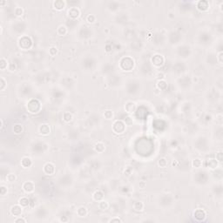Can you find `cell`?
Segmentation results:
<instances>
[{
	"instance_id": "6da1fadb",
	"label": "cell",
	"mask_w": 223,
	"mask_h": 223,
	"mask_svg": "<svg viewBox=\"0 0 223 223\" xmlns=\"http://www.w3.org/2000/svg\"><path fill=\"white\" fill-rule=\"evenodd\" d=\"M119 66L123 72H131L135 66V61L132 57L125 56L119 60Z\"/></svg>"
},
{
	"instance_id": "7a4b0ae2",
	"label": "cell",
	"mask_w": 223,
	"mask_h": 223,
	"mask_svg": "<svg viewBox=\"0 0 223 223\" xmlns=\"http://www.w3.org/2000/svg\"><path fill=\"white\" fill-rule=\"evenodd\" d=\"M27 110L31 113H38L41 110V104L36 99H31L26 105Z\"/></svg>"
},
{
	"instance_id": "3957f363",
	"label": "cell",
	"mask_w": 223,
	"mask_h": 223,
	"mask_svg": "<svg viewBox=\"0 0 223 223\" xmlns=\"http://www.w3.org/2000/svg\"><path fill=\"white\" fill-rule=\"evenodd\" d=\"M18 45L19 48H21L22 50H30L33 45V41L30 37L24 35L18 39Z\"/></svg>"
},
{
	"instance_id": "277c9868",
	"label": "cell",
	"mask_w": 223,
	"mask_h": 223,
	"mask_svg": "<svg viewBox=\"0 0 223 223\" xmlns=\"http://www.w3.org/2000/svg\"><path fill=\"white\" fill-rule=\"evenodd\" d=\"M112 129L116 134H123L126 130V125L123 120H116L113 124Z\"/></svg>"
},
{
	"instance_id": "5b68a950",
	"label": "cell",
	"mask_w": 223,
	"mask_h": 223,
	"mask_svg": "<svg viewBox=\"0 0 223 223\" xmlns=\"http://www.w3.org/2000/svg\"><path fill=\"white\" fill-rule=\"evenodd\" d=\"M186 52H192V49H191V47L189 45H180L178 48H177V53H178V56L182 58V59H186V58H189L191 57V55L186 53Z\"/></svg>"
},
{
	"instance_id": "8992f818",
	"label": "cell",
	"mask_w": 223,
	"mask_h": 223,
	"mask_svg": "<svg viewBox=\"0 0 223 223\" xmlns=\"http://www.w3.org/2000/svg\"><path fill=\"white\" fill-rule=\"evenodd\" d=\"M151 63L153 66L158 68V67H161L164 65L165 63V58L163 57V55L161 54H155L151 58Z\"/></svg>"
},
{
	"instance_id": "52a82bcc",
	"label": "cell",
	"mask_w": 223,
	"mask_h": 223,
	"mask_svg": "<svg viewBox=\"0 0 223 223\" xmlns=\"http://www.w3.org/2000/svg\"><path fill=\"white\" fill-rule=\"evenodd\" d=\"M22 189L24 190V192L25 194H28V195H31L33 194L35 190V184L34 182L31 181V180H28V181H25L23 183L22 185Z\"/></svg>"
},
{
	"instance_id": "ba28073f",
	"label": "cell",
	"mask_w": 223,
	"mask_h": 223,
	"mask_svg": "<svg viewBox=\"0 0 223 223\" xmlns=\"http://www.w3.org/2000/svg\"><path fill=\"white\" fill-rule=\"evenodd\" d=\"M23 207L19 204H16V205H13L12 206L11 209H10V213L12 215L15 216V217H18V216H21L22 213H23Z\"/></svg>"
},
{
	"instance_id": "9c48e42d",
	"label": "cell",
	"mask_w": 223,
	"mask_h": 223,
	"mask_svg": "<svg viewBox=\"0 0 223 223\" xmlns=\"http://www.w3.org/2000/svg\"><path fill=\"white\" fill-rule=\"evenodd\" d=\"M43 172L46 175H53L55 174V166L52 162H47L43 167Z\"/></svg>"
},
{
	"instance_id": "30bf717a",
	"label": "cell",
	"mask_w": 223,
	"mask_h": 223,
	"mask_svg": "<svg viewBox=\"0 0 223 223\" xmlns=\"http://www.w3.org/2000/svg\"><path fill=\"white\" fill-rule=\"evenodd\" d=\"M194 216L195 218L198 220V221H201L204 220L207 217V213L204 209L202 208H198L195 211L194 213Z\"/></svg>"
},
{
	"instance_id": "8fae6325",
	"label": "cell",
	"mask_w": 223,
	"mask_h": 223,
	"mask_svg": "<svg viewBox=\"0 0 223 223\" xmlns=\"http://www.w3.org/2000/svg\"><path fill=\"white\" fill-rule=\"evenodd\" d=\"M67 14H68L69 18H71L72 19H76V18H78L80 16L81 12H80V10H79L78 7H75V6H74V7H71V8L68 10Z\"/></svg>"
},
{
	"instance_id": "7c38bea8",
	"label": "cell",
	"mask_w": 223,
	"mask_h": 223,
	"mask_svg": "<svg viewBox=\"0 0 223 223\" xmlns=\"http://www.w3.org/2000/svg\"><path fill=\"white\" fill-rule=\"evenodd\" d=\"M125 110L126 111L127 113L133 114L136 112L137 110V106L134 102L133 101H127L125 105Z\"/></svg>"
},
{
	"instance_id": "4fadbf2b",
	"label": "cell",
	"mask_w": 223,
	"mask_h": 223,
	"mask_svg": "<svg viewBox=\"0 0 223 223\" xmlns=\"http://www.w3.org/2000/svg\"><path fill=\"white\" fill-rule=\"evenodd\" d=\"M76 214H77L78 217H79V218H85L88 215L89 211L86 207L80 206L78 208H76Z\"/></svg>"
},
{
	"instance_id": "5bb4252c",
	"label": "cell",
	"mask_w": 223,
	"mask_h": 223,
	"mask_svg": "<svg viewBox=\"0 0 223 223\" xmlns=\"http://www.w3.org/2000/svg\"><path fill=\"white\" fill-rule=\"evenodd\" d=\"M39 133L44 136H47L51 134V127L47 124H43L39 127Z\"/></svg>"
},
{
	"instance_id": "9a60e30c",
	"label": "cell",
	"mask_w": 223,
	"mask_h": 223,
	"mask_svg": "<svg viewBox=\"0 0 223 223\" xmlns=\"http://www.w3.org/2000/svg\"><path fill=\"white\" fill-rule=\"evenodd\" d=\"M33 160L30 157H23L20 161V165L22 166L23 168H30L33 166Z\"/></svg>"
},
{
	"instance_id": "2e32d148",
	"label": "cell",
	"mask_w": 223,
	"mask_h": 223,
	"mask_svg": "<svg viewBox=\"0 0 223 223\" xmlns=\"http://www.w3.org/2000/svg\"><path fill=\"white\" fill-rule=\"evenodd\" d=\"M92 200H93L94 201L100 202V201H103V200H104V198H105V195H104V193L102 192V191H100V190H97L96 192H94V193H93V195H92Z\"/></svg>"
},
{
	"instance_id": "e0dca14e",
	"label": "cell",
	"mask_w": 223,
	"mask_h": 223,
	"mask_svg": "<svg viewBox=\"0 0 223 223\" xmlns=\"http://www.w3.org/2000/svg\"><path fill=\"white\" fill-rule=\"evenodd\" d=\"M210 4L207 1H199L197 2V9L201 12H207L209 9Z\"/></svg>"
},
{
	"instance_id": "ac0fdd59",
	"label": "cell",
	"mask_w": 223,
	"mask_h": 223,
	"mask_svg": "<svg viewBox=\"0 0 223 223\" xmlns=\"http://www.w3.org/2000/svg\"><path fill=\"white\" fill-rule=\"evenodd\" d=\"M68 33V29L65 24H60L58 28H57V34L60 37H64L66 36Z\"/></svg>"
},
{
	"instance_id": "d6986e66",
	"label": "cell",
	"mask_w": 223,
	"mask_h": 223,
	"mask_svg": "<svg viewBox=\"0 0 223 223\" xmlns=\"http://www.w3.org/2000/svg\"><path fill=\"white\" fill-rule=\"evenodd\" d=\"M133 207H134V210L136 212H142L145 208V204L143 201H136L134 203Z\"/></svg>"
},
{
	"instance_id": "ffe728a7",
	"label": "cell",
	"mask_w": 223,
	"mask_h": 223,
	"mask_svg": "<svg viewBox=\"0 0 223 223\" xmlns=\"http://www.w3.org/2000/svg\"><path fill=\"white\" fill-rule=\"evenodd\" d=\"M53 6L57 11H62L66 7V2L62 1V0H58V1L53 2Z\"/></svg>"
},
{
	"instance_id": "44dd1931",
	"label": "cell",
	"mask_w": 223,
	"mask_h": 223,
	"mask_svg": "<svg viewBox=\"0 0 223 223\" xmlns=\"http://www.w3.org/2000/svg\"><path fill=\"white\" fill-rule=\"evenodd\" d=\"M94 150L96 151L97 153H104L105 152V150H106V145L103 143V142H98V143H96L95 144V146H94Z\"/></svg>"
},
{
	"instance_id": "7402d4cb",
	"label": "cell",
	"mask_w": 223,
	"mask_h": 223,
	"mask_svg": "<svg viewBox=\"0 0 223 223\" xmlns=\"http://www.w3.org/2000/svg\"><path fill=\"white\" fill-rule=\"evenodd\" d=\"M218 165H219V162L217 161L216 159H210V160L207 161V167L210 168V169H216L218 167Z\"/></svg>"
},
{
	"instance_id": "603a6c76",
	"label": "cell",
	"mask_w": 223,
	"mask_h": 223,
	"mask_svg": "<svg viewBox=\"0 0 223 223\" xmlns=\"http://www.w3.org/2000/svg\"><path fill=\"white\" fill-rule=\"evenodd\" d=\"M98 207H99V208H100L101 211H106V210L109 208V203H108L106 201L103 200V201H101L99 202Z\"/></svg>"
},
{
	"instance_id": "cb8c5ba5",
	"label": "cell",
	"mask_w": 223,
	"mask_h": 223,
	"mask_svg": "<svg viewBox=\"0 0 223 223\" xmlns=\"http://www.w3.org/2000/svg\"><path fill=\"white\" fill-rule=\"evenodd\" d=\"M23 131H24V128H23L22 125H20V124H16V125H14V126H13V133H14V134H20L23 133Z\"/></svg>"
},
{
	"instance_id": "d4e9b609",
	"label": "cell",
	"mask_w": 223,
	"mask_h": 223,
	"mask_svg": "<svg viewBox=\"0 0 223 223\" xmlns=\"http://www.w3.org/2000/svg\"><path fill=\"white\" fill-rule=\"evenodd\" d=\"M29 199L27 198V197H25V196H24V197H21L19 200H18V204L19 205H21L23 207H28V205H29Z\"/></svg>"
},
{
	"instance_id": "484cf974",
	"label": "cell",
	"mask_w": 223,
	"mask_h": 223,
	"mask_svg": "<svg viewBox=\"0 0 223 223\" xmlns=\"http://www.w3.org/2000/svg\"><path fill=\"white\" fill-rule=\"evenodd\" d=\"M86 22L88 24H94L95 22L97 21V17L95 16L94 14H88L86 18H85Z\"/></svg>"
},
{
	"instance_id": "4316f807",
	"label": "cell",
	"mask_w": 223,
	"mask_h": 223,
	"mask_svg": "<svg viewBox=\"0 0 223 223\" xmlns=\"http://www.w3.org/2000/svg\"><path fill=\"white\" fill-rule=\"evenodd\" d=\"M202 161L201 160V159H195V160L193 161L192 162V165H193V167L195 168H201L202 167Z\"/></svg>"
},
{
	"instance_id": "83f0119b",
	"label": "cell",
	"mask_w": 223,
	"mask_h": 223,
	"mask_svg": "<svg viewBox=\"0 0 223 223\" xmlns=\"http://www.w3.org/2000/svg\"><path fill=\"white\" fill-rule=\"evenodd\" d=\"M8 61L5 58H2L1 60H0V68H1L2 71L5 70L8 67Z\"/></svg>"
},
{
	"instance_id": "f1b7e54d",
	"label": "cell",
	"mask_w": 223,
	"mask_h": 223,
	"mask_svg": "<svg viewBox=\"0 0 223 223\" xmlns=\"http://www.w3.org/2000/svg\"><path fill=\"white\" fill-rule=\"evenodd\" d=\"M63 119H64V120H65L66 122H70V121L73 120V114L71 113L66 112V113H64V114H63Z\"/></svg>"
},
{
	"instance_id": "f546056e",
	"label": "cell",
	"mask_w": 223,
	"mask_h": 223,
	"mask_svg": "<svg viewBox=\"0 0 223 223\" xmlns=\"http://www.w3.org/2000/svg\"><path fill=\"white\" fill-rule=\"evenodd\" d=\"M104 117H105L106 119H108V120L113 119V117H114L113 112L112 110H106V111H105V113H104Z\"/></svg>"
},
{
	"instance_id": "4dcf8cb0",
	"label": "cell",
	"mask_w": 223,
	"mask_h": 223,
	"mask_svg": "<svg viewBox=\"0 0 223 223\" xmlns=\"http://www.w3.org/2000/svg\"><path fill=\"white\" fill-rule=\"evenodd\" d=\"M16 180H17V175L14 173H11V174H7V176H6V181H8V182L12 183V182H15Z\"/></svg>"
},
{
	"instance_id": "1f68e13d",
	"label": "cell",
	"mask_w": 223,
	"mask_h": 223,
	"mask_svg": "<svg viewBox=\"0 0 223 223\" xmlns=\"http://www.w3.org/2000/svg\"><path fill=\"white\" fill-rule=\"evenodd\" d=\"M158 165L160 166L161 168L167 167V159H165V158L160 159V161H158Z\"/></svg>"
},
{
	"instance_id": "d6a6232c",
	"label": "cell",
	"mask_w": 223,
	"mask_h": 223,
	"mask_svg": "<svg viewBox=\"0 0 223 223\" xmlns=\"http://www.w3.org/2000/svg\"><path fill=\"white\" fill-rule=\"evenodd\" d=\"M14 14L17 17H21L24 14V9L22 7H16L14 10Z\"/></svg>"
},
{
	"instance_id": "836d02e7",
	"label": "cell",
	"mask_w": 223,
	"mask_h": 223,
	"mask_svg": "<svg viewBox=\"0 0 223 223\" xmlns=\"http://www.w3.org/2000/svg\"><path fill=\"white\" fill-rule=\"evenodd\" d=\"M222 58H223V52H219L216 54V60H217V62L220 64V65H222Z\"/></svg>"
},
{
	"instance_id": "e575fe53",
	"label": "cell",
	"mask_w": 223,
	"mask_h": 223,
	"mask_svg": "<svg viewBox=\"0 0 223 223\" xmlns=\"http://www.w3.org/2000/svg\"><path fill=\"white\" fill-rule=\"evenodd\" d=\"M57 53H58V48H57V47L52 46V47L49 49V54H50L51 56H55Z\"/></svg>"
},
{
	"instance_id": "d590c367",
	"label": "cell",
	"mask_w": 223,
	"mask_h": 223,
	"mask_svg": "<svg viewBox=\"0 0 223 223\" xmlns=\"http://www.w3.org/2000/svg\"><path fill=\"white\" fill-rule=\"evenodd\" d=\"M158 83H159V84H161V86L159 87V89H160V90H164V89H166V87H167V82H166L165 80H163V79L159 80Z\"/></svg>"
},
{
	"instance_id": "8d00e7d4",
	"label": "cell",
	"mask_w": 223,
	"mask_h": 223,
	"mask_svg": "<svg viewBox=\"0 0 223 223\" xmlns=\"http://www.w3.org/2000/svg\"><path fill=\"white\" fill-rule=\"evenodd\" d=\"M6 80L4 77H1V86H0V89H1V91H4L5 89V86H6Z\"/></svg>"
},
{
	"instance_id": "74e56055",
	"label": "cell",
	"mask_w": 223,
	"mask_h": 223,
	"mask_svg": "<svg viewBox=\"0 0 223 223\" xmlns=\"http://www.w3.org/2000/svg\"><path fill=\"white\" fill-rule=\"evenodd\" d=\"M8 192V189H7V186H5V185H2L1 186V195L2 196H5Z\"/></svg>"
},
{
	"instance_id": "f35d334b",
	"label": "cell",
	"mask_w": 223,
	"mask_h": 223,
	"mask_svg": "<svg viewBox=\"0 0 223 223\" xmlns=\"http://www.w3.org/2000/svg\"><path fill=\"white\" fill-rule=\"evenodd\" d=\"M216 160L219 163H221V161H222V152L221 151H220L219 153H216Z\"/></svg>"
},
{
	"instance_id": "ab89813d",
	"label": "cell",
	"mask_w": 223,
	"mask_h": 223,
	"mask_svg": "<svg viewBox=\"0 0 223 223\" xmlns=\"http://www.w3.org/2000/svg\"><path fill=\"white\" fill-rule=\"evenodd\" d=\"M14 222H16V223H19V222H26V220L24 219V218H23V217H21V216H18V217H16V219L14 220Z\"/></svg>"
},
{
	"instance_id": "60d3db41",
	"label": "cell",
	"mask_w": 223,
	"mask_h": 223,
	"mask_svg": "<svg viewBox=\"0 0 223 223\" xmlns=\"http://www.w3.org/2000/svg\"><path fill=\"white\" fill-rule=\"evenodd\" d=\"M108 221L109 222H122V220L118 217V218H113V219L109 220Z\"/></svg>"
}]
</instances>
